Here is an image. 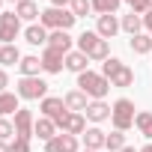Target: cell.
I'll use <instances>...</instances> for the list:
<instances>
[{
  "mask_svg": "<svg viewBox=\"0 0 152 152\" xmlns=\"http://www.w3.org/2000/svg\"><path fill=\"white\" fill-rule=\"evenodd\" d=\"M33 134L39 137V140H54L57 137V125H54V119H48V116H39L36 119V128H33Z\"/></svg>",
  "mask_w": 152,
  "mask_h": 152,
  "instance_id": "5bb4252c",
  "label": "cell"
},
{
  "mask_svg": "<svg viewBox=\"0 0 152 152\" xmlns=\"http://www.w3.org/2000/svg\"><path fill=\"white\" fill-rule=\"evenodd\" d=\"M75 21H78V18L72 15V9H57V6H48L39 15V24L45 30H72Z\"/></svg>",
  "mask_w": 152,
  "mask_h": 152,
  "instance_id": "7a4b0ae2",
  "label": "cell"
},
{
  "mask_svg": "<svg viewBox=\"0 0 152 152\" xmlns=\"http://www.w3.org/2000/svg\"><path fill=\"white\" fill-rule=\"evenodd\" d=\"M69 3H72V0H51V6H57V9H66Z\"/></svg>",
  "mask_w": 152,
  "mask_h": 152,
  "instance_id": "74e56055",
  "label": "cell"
},
{
  "mask_svg": "<svg viewBox=\"0 0 152 152\" xmlns=\"http://www.w3.org/2000/svg\"><path fill=\"white\" fill-rule=\"evenodd\" d=\"M104 149H110V152L125 149V131H110V134H107V140H104Z\"/></svg>",
  "mask_w": 152,
  "mask_h": 152,
  "instance_id": "f546056e",
  "label": "cell"
},
{
  "mask_svg": "<svg viewBox=\"0 0 152 152\" xmlns=\"http://www.w3.org/2000/svg\"><path fill=\"white\" fill-rule=\"evenodd\" d=\"M3 3H6V0H0V6H3Z\"/></svg>",
  "mask_w": 152,
  "mask_h": 152,
  "instance_id": "7bdbcfd3",
  "label": "cell"
},
{
  "mask_svg": "<svg viewBox=\"0 0 152 152\" xmlns=\"http://www.w3.org/2000/svg\"><path fill=\"white\" fill-rule=\"evenodd\" d=\"M63 131H66V134H75V137L84 134V131H87V116H84V113H69L66 122H63Z\"/></svg>",
  "mask_w": 152,
  "mask_h": 152,
  "instance_id": "9a60e30c",
  "label": "cell"
},
{
  "mask_svg": "<svg viewBox=\"0 0 152 152\" xmlns=\"http://www.w3.org/2000/svg\"><path fill=\"white\" fill-rule=\"evenodd\" d=\"M69 9H72V15H75V18H87V15L93 12V3H90V0H72Z\"/></svg>",
  "mask_w": 152,
  "mask_h": 152,
  "instance_id": "4dcf8cb0",
  "label": "cell"
},
{
  "mask_svg": "<svg viewBox=\"0 0 152 152\" xmlns=\"http://www.w3.org/2000/svg\"><path fill=\"white\" fill-rule=\"evenodd\" d=\"M6 87H9V75H6V72H3V69H0V93H3V90H6Z\"/></svg>",
  "mask_w": 152,
  "mask_h": 152,
  "instance_id": "d590c367",
  "label": "cell"
},
{
  "mask_svg": "<svg viewBox=\"0 0 152 152\" xmlns=\"http://www.w3.org/2000/svg\"><path fill=\"white\" fill-rule=\"evenodd\" d=\"M90 3H93V12H99V15H113V12L119 9L122 0H90Z\"/></svg>",
  "mask_w": 152,
  "mask_h": 152,
  "instance_id": "484cf974",
  "label": "cell"
},
{
  "mask_svg": "<svg viewBox=\"0 0 152 152\" xmlns=\"http://www.w3.org/2000/svg\"><path fill=\"white\" fill-rule=\"evenodd\" d=\"M140 152H152V143H149V146H143V149H140Z\"/></svg>",
  "mask_w": 152,
  "mask_h": 152,
  "instance_id": "b9f144b4",
  "label": "cell"
},
{
  "mask_svg": "<svg viewBox=\"0 0 152 152\" xmlns=\"http://www.w3.org/2000/svg\"><path fill=\"white\" fill-rule=\"evenodd\" d=\"M119 152H140V149H134V146H125V149H119Z\"/></svg>",
  "mask_w": 152,
  "mask_h": 152,
  "instance_id": "ab89813d",
  "label": "cell"
},
{
  "mask_svg": "<svg viewBox=\"0 0 152 152\" xmlns=\"http://www.w3.org/2000/svg\"><path fill=\"white\" fill-rule=\"evenodd\" d=\"M21 63V51L15 45H3L0 48V66H18Z\"/></svg>",
  "mask_w": 152,
  "mask_h": 152,
  "instance_id": "d4e9b609",
  "label": "cell"
},
{
  "mask_svg": "<svg viewBox=\"0 0 152 152\" xmlns=\"http://www.w3.org/2000/svg\"><path fill=\"white\" fill-rule=\"evenodd\" d=\"M0 152H12V143H6V140H0Z\"/></svg>",
  "mask_w": 152,
  "mask_h": 152,
  "instance_id": "f35d334b",
  "label": "cell"
},
{
  "mask_svg": "<svg viewBox=\"0 0 152 152\" xmlns=\"http://www.w3.org/2000/svg\"><path fill=\"white\" fill-rule=\"evenodd\" d=\"M87 66H90V57H87L84 51H69V54H66V69H69V72L84 75Z\"/></svg>",
  "mask_w": 152,
  "mask_h": 152,
  "instance_id": "7c38bea8",
  "label": "cell"
},
{
  "mask_svg": "<svg viewBox=\"0 0 152 152\" xmlns=\"http://www.w3.org/2000/svg\"><path fill=\"white\" fill-rule=\"evenodd\" d=\"M15 110H21L18 93H0V116H9V113H15Z\"/></svg>",
  "mask_w": 152,
  "mask_h": 152,
  "instance_id": "44dd1931",
  "label": "cell"
},
{
  "mask_svg": "<svg viewBox=\"0 0 152 152\" xmlns=\"http://www.w3.org/2000/svg\"><path fill=\"white\" fill-rule=\"evenodd\" d=\"M128 45H131L134 54H149V51H152V36H149V33H137V36H131Z\"/></svg>",
  "mask_w": 152,
  "mask_h": 152,
  "instance_id": "603a6c76",
  "label": "cell"
},
{
  "mask_svg": "<svg viewBox=\"0 0 152 152\" xmlns=\"http://www.w3.org/2000/svg\"><path fill=\"white\" fill-rule=\"evenodd\" d=\"M143 27H146V30H149V36H152V12H146V15H143Z\"/></svg>",
  "mask_w": 152,
  "mask_h": 152,
  "instance_id": "8d00e7d4",
  "label": "cell"
},
{
  "mask_svg": "<svg viewBox=\"0 0 152 152\" xmlns=\"http://www.w3.org/2000/svg\"><path fill=\"white\" fill-rule=\"evenodd\" d=\"M39 107H42V113H45L48 119H54V125H57V128H63L66 116L72 113V110L66 107V102H63V99H57V96H45Z\"/></svg>",
  "mask_w": 152,
  "mask_h": 152,
  "instance_id": "277c9868",
  "label": "cell"
},
{
  "mask_svg": "<svg viewBox=\"0 0 152 152\" xmlns=\"http://www.w3.org/2000/svg\"><path fill=\"white\" fill-rule=\"evenodd\" d=\"M15 134V125L9 122V119H3V116H0V140H9Z\"/></svg>",
  "mask_w": 152,
  "mask_h": 152,
  "instance_id": "d6a6232c",
  "label": "cell"
},
{
  "mask_svg": "<svg viewBox=\"0 0 152 152\" xmlns=\"http://www.w3.org/2000/svg\"><path fill=\"white\" fill-rule=\"evenodd\" d=\"M134 125H137V131H140L143 137H149V140H152V113H146V110H143V113H137V116H134Z\"/></svg>",
  "mask_w": 152,
  "mask_h": 152,
  "instance_id": "83f0119b",
  "label": "cell"
},
{
  "mask_svg": "<svg viewBox=\"0 0 152 152\" xmlns=\"http://www.w3.org/2000/svg\"><path fill=\"white\" fill-rule=\"evenodd\" d=\"M15 93H18V99L36 102V99H45V96H48V84H45L42 78H21Z\"/></svg>",
  "mask_w": 152,
  "mask_h": 152,
  "instance_id": "5b68a950",
  "label": "cell"
},
{
  "mask_svg": "<svg viewBox=\"0 0 152 152\" xmlns=\"http://www.w3.org/2000/svg\"><path fill=\"white\" fill-rule=\"evenodd\" d=\"M125 3H131V12L146 15V0H125Z\"/></svg>",
  "mask_w": 152,
  "mask_h": 152,
  "instance_id": "e575fe53",
  "label": "cell"
},
{
  "mask_svg": "<svg viewBox=\"0 0 152 152\" xmlns=\"http://www.w3.org/2000/svg\"><path fill=\"white\" fill-rule=\"evenodd\" d=\"M21 33V18L15 12H0V42L15 45V36Z\"/></svg>",
  "mask_w": 152,
  "mask_h": 152,
  "instance_id": "8992f818",
  "label": "cell"
},
{
  "mask_svg": "<svg viewBox=\"0 0 152 152\" xmlns=\"http://www.w3.org/2000/svg\"><path fill=\"white\" fill-rule=\"evenodd\" d=\"M12 3H21V0H12Z\"/></svg>",
  "mask_w": 152,
  "mask_h": 152,
  "instance_id": "ee69618b",
  "label": "cell"
},
{
  "mask_svg": "<svg viewBox=\"0 0 152 152\" xmlns=\"http://www.w3.org/2000/svg\"><path fill=\"white\" fill-rule=\"evenodd\" d=\"M134 102L131 99H116L113 102V113H110V119H113V131H128L131 125H134Z\"/></svg>",
  "mask_w": 152,
  "mask_h": 152,
  "instance_id": "3957f363",
  "label": "cell"
},
{
  "mask_svg": "<svg viewBox=\"0 0 152 152\" xmlns=\"http://www.w3.org/2000/svg\"><path fill=\"white\" fill-rule=\"evenodd\" d=\"M122 66H125V63H122V60H116V57H107V60H104V63H102V75H104V78H107V81H110V75H113V72H119V69H122Z\"/></svg>",
  "mask_w": 152,
  "mask_h": 152,
  "instance_id": "1f68e13d",
  "label": "cell"
},
{
  "mask_svg": "<svg viewBox=\"0 0 152 152\" xmlns=\"http://www.w3.org/2000/svg\"><path fill=\"white\" fill-rule=\"evenodd\" d=\"M18 69H21V78H39V72H42V60H39V57H21Z\"/></svg>",
  "mask_w": 152,
  "mask_h": 152,
  "instance_id": "ac0fdd59",
  "label": "cell"
},
{
  "mask_svg": "<svg viewBox=\"0 0 152 152\" xmlns=\"http://www.w3.org/2000/svg\"><path fill=\"white\" fill-rule=\"evenodd\" d=\"M39 60H42V72H48V75H60L63 66H66V54H60V51H54L48 45H45V51H42Z\"/></svg>",
  "mask_w": 152,
  "mask_h": 152,
  "instance_id": "52a82bcc",
  "label": "cell"
},
{
  "mask_svg": "<svg viewBox=\"0 0 152 152\" xmlns=\"http://www.w3.org/2000/svg\"><path fill=\"white\" fill-rule=\"evenodd\" d=\"M48 48H54V51H60V54H69V51H72V36H69V30H51V33H48Z\"/></svg>",
  "mask_w": 152,
  "mask_h": 152,
  "instance_id": "30bf717a",
  "label": "cell"
},
{
  "mask_svg": "<svg viewBox=\"0 0 152 152\" xmlns=\"http://www.w3.org/2000/svg\"><path fill=\"white\" fill-rule=\"evenodd\" d=\"M24 39H27L30 45H48V30H45L42 24H30V27L24 30Z\"/></svg>",
  "mask_w": 152,
  "mask_h": 152,
  "instance_id": "ffe728a7",
  "label": "cell"
},
{
  "mask_svg": "<svg viewBox=\"0 0 152 152\" xmlns=\"http://www.w3.org/2000/svg\"><path fill=\"white\" fill-rule=\"evenodd\" d=\"M99 39H102V36H99L96 30H84V33L78 36V51H84V54H87V51H90V48H93Z\"/></svg>",
  "mask_w": 152,
  "mask_h": 152,
  "instance_id": "f1b7e54d",
  "label": "cell"
},
{
  "mask_svg": "<svg viewBox=\"0 0 152 152\" xmlns=\"http://www.w3.org/2000/svg\"><path fill=\"white\" fill-rule=\"evenodd\" d=\"M87 57H90V60H107V57H110V45H107V39H99V42L87 51Z\"/></svg>",
  "mask_w": 152,
  "mask_h": 152,
  "instance_id": "4316f807",
  "label": "cell"
},
{
  "mask_svg": "<svg viewBox=\"0 0 152 152\" xmlns=\"http://www.w3.org/2000/svg\"><path fill=\"white\" fill-rule=\"evenodd\" d=\"M78 87H81V93H87L93 102H99V99H104L107 96V90H110V81L104 78V75H99V72H84V75H78Z\"/></svg>",
  "mask_w": 152,
  "mask_h": 152,
  "instance_id": "6da1fadb",
  "label": "cell"
},
{
  "mask_svg": "<svg viewBox=\"0 0 152 152\" xmlns=\"http://www.w3.org/2000/svg\"><path fill=\"white\" fill-rule=\"evenodd\" d=\"M146 12H152V0H146Z\"/></svg>",
  "mask_w": 152,
  "mask_h": 152,
  "instance_id": "60d3db41",
  "label": "cell"
},
{
  "mask_svg": "<svg viewBox=\"0 0 152 152\" xmlns=\"http://www.w3.org/2000/svg\"><path fill=\"white\" fill-rule=\"evenodd\" d=\"M131 84H134V72L128 66H122L119 72L110 75V87H131Z\"/></svg>",
  "mask_w": 152,
  "mask_h": 152,
  "instance_id": "cb8c5ba5",
  "label": "cell"
},
{
  "mask_svg": "<svg viewBox=\"0 0 152 152\" xmlns=\"http://www.w3.org/2000/svg\"><path fill=\"white\" fill-rule=\"evenodd\" d=\"M12 152H30V140H27V137H15Z\"/></svg>",
  "mask_w": 152,
  "mask_h": 152,
  "instance_id": "836d02e7",
  "label": "cell"
},
{
  "mask_svg": "<svg viewBox=\"0 0 152 152\" xmlns=\"http://www.w3.org/2000/svg\"><path fill=\"white\" fill-rule=\"evenodd\" d=\"M15 15L21 21H36L42 12H39V6L33 3V0H21V3H15Z\"/></svg>",
  "mask_w": 152,
  "mask_h": 152,
  "instance_id": "d6986e66",
  "label": "cell"
},
{
  "mask_svg": "<svg viewBox=\"0 0 152 152\" xmlns=\"http://www.w3.org/2000/svg\"><path fill=\"white\" fill-rule=\"evenodd\" d=\"M45 152H78V137L75 134H57L54 140L45 143Z\"/></svg>",
  "mask_w": 152,
  "mask_h": 152,
  "instance_id": "9c48e42d",
  "label": "cell"
},
{
  "mask_svg": "<svg viewBox=\"0 0 152 152\" xmlns=\"http://www.w3.org/2000/svg\"><path fill=\"white\" fill-rule=\"evenodd\" d=\"M104 140H107V134H104L102 128H87V131H84V146L93 149V152H99V149L104 146Z\"/></svg>",
  "mask_w": 152,
  "mask_h": 152,
  "instance_id": "e0dca14e",
  "label": "cell"
},
{
  "mask_svg": "<svg viewBox=\"0 0 152 152\" xmlns=\"http://www.w3.org/2000/svg\"><path fill=\"white\" fill-rule=\"evenodd\" d=\"M116 30H119V21H116V15H99L96 33H99L102 39H113V36H116Z\"/></svg>",
  "mask_w": 152,
  "mask_h": 152,
  "instance_id": "4fadbf2b",
  "label": "cell"
},
{
  "mask_svg": "<svg viewBox=\"0 0 152 152\" xmlns=\"http://www.w3.org/2000/svg\"><path fill=\"white\" fill-rule=\"evenodd\" d=\"M33 128H36V119H33V113L27 110V107H21V110H15V137H33Z\"/></svg>",
  "mask_w": 152,
  "mask_h": 152,
  "instance_id": "ba28073f",
  "label": "cell"
},
{
  "mask_svg": "<svg viewBox=\"0 0 152 152\" xmlns=\"http://www.w3.org/2000/svg\"><path fill=\"white\" fill-rule=\"evenodd\" d=\"M84 152H93V149H84Z\"/></svg>",
  "mask_w": 152,
  "mask_h": 152,
  "instance_id": "f6af8a7d",
  "label": "cell"
},
{
  "mask_svg": "<svg viewBox=\"0 0 152 152\" xmlns=\"http://www.w3.org/2000/svg\"><path fill=\"white\" fill-rule=\"evenodd\" d=\"M87 99H90L87 93H81V90H72V93H66V99H63V102H66V107H69L72 113H78V110H87V104H90Z\"/></svg>",
  "mask_w": 152,
  "mask_h": 152,
  "instance_id": "2e32d148",
  "label": "cell"
},
{
  "mask_svg": "<svg viewBox=\"0 0 152 152\" xmlns=\"http://www.w3.org/2000/svg\"><path fill=\"white\" fill-rule=\"evenodd\" d=\"M119 27H122L128 36H137V33H140V27H143V15H137V12H128V15L119 21Z\"/></svg>",
  "mask_w": 152,
  "mask_h": 152,
  "instance_id": "7402d4cb",
  "label": "cell"
},
{
  "mask_svg": "<svg viewBox=\"0 0 152 152\" xmlns=\"http://www.w3.org/2000/svg\"><path fill=\"white\" fill-rule=\"evenodd\" d=\"M84 113H87V119H93V122H104V119H110L113 107H110V104H104V102L99 99V102H90Z\"/></svg>",
  "mask_w": 152,
  "mask_h": 152,
  "instance_id": "8fae6325",
  "label": "cell"
}]
</instances>
